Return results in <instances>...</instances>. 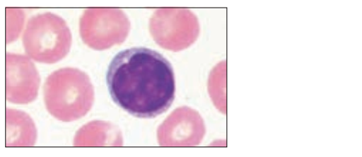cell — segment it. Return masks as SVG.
<instances>
[{
  "instance_id": "cell-3",
  "label": "cell",
  "mask_w": 362,
  "mask_h": 157,
  "mask_svg": "<svg viewBox=\"0 0 362 157\" xmlns=\"http://www.w3.org/2000/svg\"><path fill=\"white\" fill-rule=\"evenodd\" d=\"M23 42L25 51L31 59L52 64L69 54L72 36L64 20L54 13H45L29 20Z\"/></svg>"
},
{
  "instance_id": "cell-4",
  "label": "cell",
  "mask_w": 362,
  "mask_h": 157,
  "mask_svg": "<svg viewBox=\"0 0 362 157\" xmlns=\"http://www.w3.org/2000/svg\"><path fill=\"white\" fill-rule=\"evenodd\" d=\"M120 11L115 9L89 8L81 19V36L90 48L104 50L123 42L129 33V23L117 25L128 21L124 17L116 20Z\"/></svg>"
},
{
  "instance_id": "cell-5",
  "label": "cell",
  "mask_w": 362,
  "mask_h": 157,
  "mask_svg": "<svg viewBox=\"0 0 362 157\" xmlns=\"http://www.w3.org/2000/svg\"><path fill=\"white\" fill-rule=\"evenodd\" d=\"M6 100L15 104H28L37 97L40 84L39 73L28 57L6 54Z\"/></svg>"
},
{
  "instance_id": "cell-6",
  "label": "cell",
  "mask_w": 362,
  "mask_h": 157,
  "mask_svg": "<svg viewBox=\"0 0 362 157\" xmlns=\"http://www.w3.org/2000/svg\"><path fill=\"white\" fill-rule=\"evenodd\" d=\"M37 139L35 123L26 114L7 109L6 146H33Z\"/></svg>"
},
{
  "instance_id": "cell-2",
  "label": "cell",
  "mask_w": 362,
  "mask_h": 157,
  "mask_svg": "<svg viewBox=\"0 0 362 157\" xmlns=\"http://www.w3.org/2000/svg\"><path fill=\"white\" fill-rule=\"evenodd\" d=\"M47 110L56 119L73 122L85 117L93 103V88L83 71L66 68L51 74L44 86Z\"/></svg>"
},
{
  "instance_id": "cell-1",
  "label": "cell",
  "mask_w": 362,
  "mask_h": 157,
  "mask_svg": "<svg viewBox=\"0 0 362 157\" xmlns=\"http://www.w3.org/2000/svg\"><path fill=\"white\" fill-rule=\"evenodd\" d=\"M106 81L115 103L136 117L159 116L175 100L174 69L161 54L150 49L118 53L109 66Z\"/></svg>"
},
{
  "instance_id": "cell-7",
  "label": "cell",
  "mask_w": 362,
  "mask_h": 157,
  "mask_svg": "<svg viewBox=\"0 0 362 157\" xmlns=\"http://www.w3.org/2000/svg\"><path fill=\"white\" fill-rule=\"evenodd\" d=\"M12 15V18L13 19V21L11 19L9 16L6 14V37H7V42H11L15 39L17 40L20 33L21 30L23 28V23H24V18L25 15L23 12V11H21L20 13H11Z\"/></svg>"
}]
</instances>
